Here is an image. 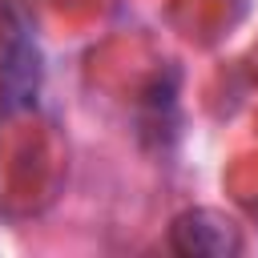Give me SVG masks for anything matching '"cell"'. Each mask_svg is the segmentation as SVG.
<instances>
[{
  "mask_svg": "<svg viewBox=\"0 0 258 258\" xmlns=\"http://www.w3.org/2000/svg\"><path fill=\"white\" fill-rule=\"evenodd\" d=\"M40 97V48L32 36L28 16L8 4L0 16V105L4 109H32Z\"/></svg>",
  "mask_w": 258,
  "mask_h": 258,
  "instance_id": "1",
  "label": "cell"
},
{
  "mask_svg": "<svg viewBox=\"0 0 258 258\" xmlns=\"http://www.w3.org/2000/svg\"><path fill=\"white\" fill-rule=\"evenodd\" d=\"M169 242L177 254H189V258H234L242 250V230L234 218L218 210H185L173 222Z\"/></svg>",
  "mask_w": 258,
  "mask_h": 258,
  "instance_id": "2",
  "label": "cell"
}]
</instances>
